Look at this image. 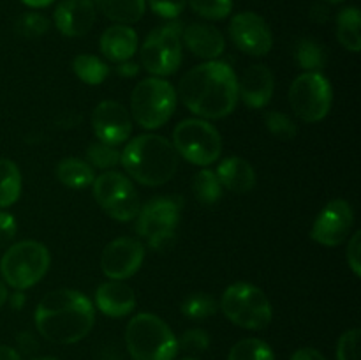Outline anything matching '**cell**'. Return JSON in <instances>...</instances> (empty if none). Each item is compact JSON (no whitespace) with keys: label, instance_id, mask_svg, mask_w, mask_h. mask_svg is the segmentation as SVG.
<instances>
[{"label":"cell","instance_id":"obj_2","mask_svg":"<svg viewBox=\"0 0 361 360\" xmlns=\"http://www.w3.org/2000/svg\"><path fill=\"white\" fill-rule=\"evenodd\" d=\"M34 321L46 341L74 344L90 334L95 323V311L87 295L62 288L42 296L35 307Z\"/></svg>","mask_w":361,"mask_h":360},{"label":"cell","instance_id":"obj_51","mask_svg":"<svg viewBox=\"0 0 361 360\" xmlns=\"http://www.w3.org/2000/svg\"><path fill=\"white\" fill-rule=\"evenodd\" d=\"M182 360H197V359H192V356H189V359H182Z\"/></svg>","mask_w":361,"mask_h":360},{"label":"cell","instance_id":"obj_21","mask_svg":"<svg viewBox=\"0 0 361 360\" xmlns=\"http://www.w3.org/2000/svg\"><path fill=\"white\" fill-rule=\"evenodd\" d=\"M101 46L102 55L111 62H126L134 56L137 49V34L133 27L129 25H111L106 28L101 35Z\"/></svg>","mask_w":361,"mask_h":360},{"label":"cell","instance_id":"obj_34","mask_svg":"<svg viewBox=\"0 0 361 360\" xmlns=\"http://www.w3.org/2000/svg\"><path fill=\"white\" fill-rule=\"evenodd\" d=\"M189 6L197 16L217 21L231 14L233 0H189Z\"/></svg>","mask_w":361,"mask_h":360},{"label":"cell","instance_id":"obj_27","mask_svg":"<svg viewBox=\"0 0 361 360\" xmlns=\"http://www.w3.org/2000/svg\"><path fill=\"white\" fill-rule=\"evenodd\" d=\"M21 194V173L16 162L0 159V208L16 203Z\"/></svg>","mask_w":361,"mask_h":360},{"label":"cell","instance_id":"obj_4","mask_svg":"<svg viewBox=\"0 0 361 360\" xmlns=\"http://www.w3.org/2000/svg\"><path fill=\"white\" fill-rule=\"evenodd\" d=\"M126 344L133 360H175L178 339L164 320L140 313L126 328Z\"/></svg>","mask_w":361,"mask_h":360},{"label":"cell","instance_id":"obj_40","mask_svg":"<svg viewBox=\"0 0 361 360\" xmlns=\"http://www.w3.org/2000/svg\"><path fill=\"white\" fill-rule=\"evenodd\" d=\"M16 219L9 212H0V249L9 246L16 236Z\"/></svg>","mask_w":361,"mask_h":360},{"label":"cell","instance_id":"obj_18","mask_svg":"<svg viewBox=\"0 0 361 360\" xmlns=\"http://www.w3.org/2000/svg\"><path fill=\"white\" fill-rule=\"evenodd\" d=\"M274 90V74L263 64L247 67L238 80V97L250 108H264L271 101Z\"/></svg>","mask_w":361,"mask_h":360},{"label":"cell","instance_id":"obj_16","mask_svg":"<svg viewBox=\"0 0 361 360\" xmlns=\"http://www.w3.org/2000/svg\"><path fill=\"white\" fill-rule=\"evenodd\" d=\"M92 129L106 145H122L133 134V119L118 101H102L92 112Z\"/></svg>","mask_w":361,"mask_h":360},{"label":"cell","instance_id":"obj_19","mask_svg":"<svg viewBox=\"0 0 361 360\" xmlns=\"http://www.w3.org/2000/svg\"><path fill=\"white\" fill-rule=\"evenodd\" d=\"M95 306L109 318H123L136 307V293L123 281H106L95 292Z\"/></svg>","mask_w":361,"mask_h":360},{"label":"cell","instance_id":"obj_6","mask_svg":"<svg viewBox=\"0 0 361 360\" xmlns=\"http://www.w3.org/2000/svg\"><path fill=\"white\" fill-rule=\"evenodd\" d=\"M221 309L231 323L247 330H263L270 325L271 304L263 289L249 282H235L222 293Z\"/></svg>","mask_w":361,"mask_h":360},{"label":"cell","instance_id":"obj_39","mask_svg":"<svg viewBox=\"0 0 361 360\" xmlns=\"http://www.w3.org/2000/svg\"><path fill=\"white\" fill-rule=\"evenodd\" d=\"M345 258H348V265L353 270L356 277L361 275V232H355L351 240L348 242V251H345Z\"/></svg>","mask_w":361,"mask_h":360},{"label":"cell","instance_id":"obj_28","mask_svg":"<svg viewBox=\"0 0 361 360\" xmlns=\"http://www.w3.org/2000/svg\"><path fill=\"white\" fill-rule=\"evenodd\" d=\"M73 71L87 85H101L109 74L108 64L99 59V56L88 55V53H81V55L74 56Z\"/></svg>","mask_w":361,"mask_h":360},{"label":"cell","instance_id":"obj_13","mask_svg":"<svg viewBox=\"0 0 361 360\" xmlns=\"http://www.w3.org/2000/svg\"><path fill=\"white\" fill-rule=\"evenodd\" d=\"M355 212L345 200H331L314 221L310 236L314 242L326 247L341 246L351 233Z\"/></svg>","mask_w":361,"mask_h":360},{"label":"cell","instance_id":"obj_20","mask_svg":"<svg viewBox=\"0 0 361 360\" xmlns=\"http://www.w3.org/2000/svg\"><path fill=\"white\" fill-rule=\"evenodd\" d=\"M182 42L200 59L215 60L222 55L226 41L222 32L214 25L192 23L182 30Z\"/></svg>","mask_w":361,"mask_h":360},{"label":"cell","instance_id":"obj_1","mask_svg":"<svg viewBox=\"0 0 361 360\" xmlns=\"http://www.w3.org/2000/svg\"><path fill=\"white\" fill-rule=\"evenodd\" d=\"M178 95L194 115L207 120L224 119L238 102V78L229 64L208 60L183 74Z\"/></svg>","mask_w":361,"mask_h":360},{"label":"cell","instance_id":"obj_37","mask_svg":"<svg viewBox=\"0 0 361 360\" xmlns=\"http://www.w3.org/2000/svg\"><path fill=\"white\" fill-rule=\"evenodd\" d=\"M358 342H360V330L351 328L344 332L338 339L337 344V360H360L358 356Z\"/></svg>","mask_w":361,"mask_h":360},{"label":"cell","instance_id":"obj_12","mask_svg":"<svg viewBox=\"0 0 361 360\" xmlns=\"http://www.w3.org/2000/svg\"><path fill=\"white\" fill-rule=\"evenodd\" d=\"M94 198L102 210L115 221L127 222L136 219L140 212V196L126 175L118 172H104L94 179Z\"/></svg>","mask_w":361,"mask_h":360},{"label":"cell","instance_id":"obj_50","mask_svg":"<svg viewBox=\"0 0 361 360\" xmlns=\"http://www.w3.org/2000/svg\"><path fill=\"white\" fill-rule=\"evenodd\" d=\"M326 2H330V4H341V2H344V0H326Z\"/></svg>","mask_w":361,"mask_h":360},{"label":"cell","instance_id":"obj_38","mask_svg":"<svg viewBox=\"0 0 361 360\" xmlns=\"http://www.w3.org/2000/svg\"><path fill=\"white\" fill-rule=\"evenodd\" d=\"M148 4L157 16L166 18V20H175L183 13L187 0H148Z\"/></svg>","mask_w":361,"mask_h":360},{"label":"cell","instance_id":"obj_49","mask_svg":"<svg viewBox=\"0 0 361 360\" xmlns=\"http://www.w3.org/2000/svg\"><path fill=\"white\" fill-rule=\"evenodd\" d=\"M34 360H60V359H55V356H39V359H34Z\"/></svg>","mask_w":361,"mask_h":360},{"label":"cell","instance_id":"obj_35","mask_svg":"<svg viewBox=\"0 0 361 360\" xmlns=\"http://www.w3.org/2000/svg\"><path fill=\"white\" fill-rule=\"evenodd\" d=\"M264 126L279 140L288 141L296 138V134H298V127H296L295 120L282 112H268L264 115Z\"/></svg>","mask_w":361,"mask_h":360},{"label":"cell","instance_id":"obj_25","mask_svg":"<svg viewBox=\"0 0 361 360\" xmlns=\"http://www.w3.org/2000/svg\"><path fill=\"white\" fill-rule=\"evenodd\" d=\"M295 59L305 73H321L326 67L328 52L316 39L302 37L295 46Z\"/></svg>","mask_w":361,"mask_h":360},{"label":"cell","instance_id":"obj_24","mask_svg":"<svg viewBox=\"0 0 361 360\" xmlns=\"http://www.w3.org/2000/svg\"><path fill=\"white\" fill-rule=\"evenodd\" d=\"M56 179L71 189H85L94 184V168L78 157L62 159L56 166Z\"/></svg>","mask_w":361,"mask_h":360},{"label":"cell","instance_id":"obj_26","mask_svg":"<svg viewBox=\"0 0 361 360\" xmlns=\"http://www.w3.org/2000/svg\"><path fill=\"white\" fill-rule=\"evenodd\" d=\"M361 16L358 7H345L337 16V39L345 49L358 53L361 49Z\"/></svg>","mask_w":361,"mask_h":360},{"label":"cell","instance_id":"obj_8","mask_svg":"<svg viewBox=\"0 0 361 360\" xmlns=\"http://www.w3.org/2000/svg\"><path fill=\"white\" fill-rule=\"evenodd\" d=\"M176 154L197 166H210L221 157V133L203 119H185L173 131Z\"/></svg>","mask_w":361,"mask_h":360},{"label":"cell","instance_id":"obj_29","mask_svg":"<svg viewBox=\"0 0 361 360\" xmlns=\"http://www.w3.org/2000/svg\"><path fill=\"white\" fill-rule=\"evenodd\" d=\"M192 193L203 205H214L222 198V186L212 169H201L192 179Z\"/></svg>","mask_w":361,"mask_h":360},{"label":"cell","instance_id":"obj_10","mask_svg":"<svg viewBox=\"0 0 361 360\" xmlns=\"http://www.w3.org/2000/svg\"><path fill=\"white\" fill-rule=\"evenodd\" d=\"M182 200L159 196L147 201L137 212V233L145 236L154 251H166L175 242V229L180 221Z\"/></svg>","mask_w":361,"mask_h":360},{"label":"cell","instance_id":"obj_30","mask_svg":"<svg viewBox=\"0 0 361 360\" xmlns=\"http://www.w3.org/2000/svg\"><path fill=\"white\" fill-rule=\"evenodd\" d=\"M228 360H275V355L270 344L263 339L247 337L233 346Z\"/></svg>","mask_w":361,"mask_h":360},{"label":"cell","instance_id":"obj_31","mask_svg":"<svg viewBox=\"0 0 361 360\" xmlns=\"http://www.w3.org/2000/svg\"><path fill=\"white\" fill-rule=\"evenodd\" d=\"M217 309V300L208 293H194V295L187 296L182 304V313L189 320H207V318L214 316Z\"/></svg>","mask_w":361,"mask_h":360},{"label":"cell","instance_id":"obj_3","mask_svg":"<svg viewBox=\"0 0 361 360\" xmlns=\"http://www.w3.org/2000/svg\"><path fill=\"white\" fill-rule=\"evenodd\" d=\"M126 172L148 187L164 186L178 169V154L169 140L159 134H140L120 152Z\"/></svg>","mask_w":361,"mask_h":360},{"label":"cell","instance_id":"obj_41","mask_svg":"<svg viewBox=\"0 0 361 360\" xmlns=\"http://www.w3.org/2000/svg\"><path fill=\"white\" fill-rule=\"evenodd\" d=\"M291 360H326V356L316 348H300L293 353Z\"/></svg>","mask_w":361,"mask_h":360},{"label":"cell","instance_id":"obj_15","mask_svg":"<svg viewBox=\"0 0 361 360\" xmlns=\"http://www.w3.org/2000/svg\"><path fill=\"white\" fill-rule=\"evenodd\" d=\"M229 35L238 49L247 55L263 56L274 46V35L267 21L256 13H238L231 18Z\"/></svg>","mask_w":361,"mask_h":360},{"label":"cell","instance_id":"obj_7","mask_svg":"<svg viewBox=\"0 0 361 360\" xmlns=\"http://www.w3.org/2000/svg\"><path fill=\"white\" fill-rule=\"evenodd\" d=\"M176 90L164 78H147L134 87L130 112L143 129H159L173 116Z\"/></svg>","mask_w":361,"mask_h":360},{"label":"cell","instance_id":"obj_11","mask_svg":"<svg viewBox=\"0 0 361 360\" xmlns=\"http://www.w3.org/2000/svg\"><path fill=\"white\" fill-rule=\"evenodd\" d=\"M334 92L331 85L321 73H303L289 88V102L300 120L314 124L330 113Z\"/></svg>","mask_w":361,"mask_h":360},{"label":"cell","instance_id":"obj_9","mask_svg":"<svg viewBox=\"0 0 361 360\" xmlns=\"http://www.w3.org/2000/svg\"><path fill=\"white\" fill-rule=\"evenodd\" d=\"M182 30L180 21L154 28L141 46V66L157 78L169 76L178 71L182 64Z\"/></svg>","mask_w":361,"mask_h":360},{"label":"cell","instance_id":"obj_32","mask_svg":"<svg viewBox=\"0 0 361 360\" xmlns=\"http://www.w3.org/2000/svg\"><path fill=\"white\" fill-rule=\"evenodd\" d=\"M49 20L41 13H27L21 14L14 23V30L18 35L25 39H35L41 37L48 32Z\"/></svg>","mask_w":361,"mask_h":360},{"label":"cell","instance_id":"obj_45","mask_svg":"<svg viewBox=\"0 0 361 360\" xmlns=\"http://www.w3.org/2000/svg\"><path fill=\"white\" fill-rule=\"evenodd\" d=\"M0 360H21V355L11 346L0 344Z\"/></svg>","mask_w":361,"mask_h":360},{"label":"cell","instance_id":"obj_42","mask_svg":"<svg viewBox=\"0 0 361 360\" xmlns=\"http://www.w3.org/2000/svg\"><path fill=\"white\" fill-rule=\"evenodd\" d=\"M18 344L23 349V353H32L39 348L37 341H35L34 335H32L30 332H25V334L18 335Z\"/></svg>","mask_w":361,"mask_h":360},{"label":"cell","instance_id":"obj_22","mask_svg":"<svg viewBox=\"0 0 361 360\" xmlns=\"http://www.w3.org/2000/svg\"><path fill=\"white\" fill-rule=\"evenodd\" d=\"M222 189L235 194H245L256 186V172L252 164L242 157H226L215 169Z\"/></svg>","mask_w":361,"mask_h":360},{"label":"cell","instance_id":"obj_23","mask_svg":"<svg viewBox=\"0 0 361 360\" xmlns=\"http://www.w3.org/2000/svg\"><path fill=\"white\" fill-rule=\"evenodd\" d=\"M108 20L118 25L136 23L143 18L147 4L145 0H94Z\"/></svg>","mask_w":361,"mask_h":360},{"label":"cell","instance_id":"obj_44","mask_svg":"<svg viewBox=\"0 0 361 360\" xmlns=\"http://www.w3.org/2000/svg\"><path fill=\"white\" fill-rule=\"evenodd\" d=\"M328 7L323 6V4H314L312 9H310V18H312L314 21H317V23H324V21L328 20Z\"/></svg>","mask_w":361,"mask_h":360},{"label":"cell","instance_id":"obj_36","mask_svg":"<svg viewBox=\"0 0 361 360\" xmlns=\"http://www.w3.org/2000/svg\"><path fill=\"white\" fill-rule=\"evenodd\" d=\"M210 346V335L201 328H189L182 334L178 341V348L187 353H203Z\"/></svg>","mask_w":361,"mask_h":360},{"label":"cell","instance_id":"obj_17","mask_svg":"<svg viewBox=\"0 0 361 360\" xmlns=\"http://www.w3.org/2000/svg\"><path fill=\"white\" fill-rule=\"evenodd\" d=\"M53 18L60 34L66 37H81L94 27L95 4L94 0H60Z\"/></svg>","mask_w":361,"mask_h":360},{"label":"cell","instance_id":"obj_47","mask_svg":"<svg viewBox=\"0 0 361 360\" xmlns=\"http://www.w3.org/2000/svg\"><path fill=\"white\" fill-rule=\"evenodd\" d=\"M7 300H11V304H13L14 309H21V307H23V304H25V295L21 292H16V293H13V296H11V299H7Z\"/></svg>","mask_w":361,"mask_h":360},{"label":"cell","instance_id":"obj_48","mask_svg":"<svg viewBox=\"0 0 361 360\" xmlns=\"http://www.w3.org/2000/svg\"><path fill=\"white\" fill-rule=\"evenodd\" d=\"M7 299H9V292H7V286L4 284L2 281H0V307H2L4 304L7 302Z\"/></svg>","mask_w":361,"mask_h":360},{"label":"cell","instance_id":"obj_5","mask_svg":"<svg viewBox=\"0 0 361 360\" xmlns=\"http://www.w3.org/2000/svg\"><path fill=\"white\" fill-rule=\"evenodd\" d=\"M49 263L51 256L44 244L37 240H23L4 253L0 260V274L11 288L25 292L44 277Z\"/></svg>","mask_w":361,"mask_h":360},{"label":"cell","instance_id":"obj_33","mask_svg":"<svg viewBox=\"0 0 361 360\" xmlns=\"http://www.w3.org/2000/svg\"><path fill=\"white\" fill-rule=\"evenodd\" d=\"M88 164L99 169H109L120 162V150L111 145H106L102 141L88 145L87 148Z\"/></svg>","mask_w":361,"mask_h":360},{"label":"cell","instance_id":"obj_46","mask_svg":"<svg viewBox=\"0 0 361 360\" xmlns=\"http://www.w3.org/2000/svg\"><path fill=\"white\" fill-rule=\"evenodd\" d=\"M21 2L28 7H34V9H42V7H48L55 0H21Z\"/></svg>","mask_w":361,"mask_h":360},{"label":"cell","instance_id":"obj_14","mask_svg":"<svg viewBox=\"0 0 361 360\" xmlns=\"http://www.w3.org/2000/svg\"><path fill=\"white\" fill-rule=\"evenodd\" d=\"M145 260V247L140 240L120 236L104 247L101 256V268L106 277L123 281L136 274Z\"/></svg>","mask_w":361,"mask_h":360},{"label":"cell","instance_id":"obj_43","mask_svg":"<svg viewBox=\"0 0 361 360\" xmlns=\"http://www.w3.org/2000/svg\"><path fill=\"white\" fill-rule=\"evenodd\" d=\"M140 73V66L136 62H130V60H126V62H120L118 67H116V74L122 78H133Z\"/></svg>","mask_w":361,"mask_h":360}]
</instances>
